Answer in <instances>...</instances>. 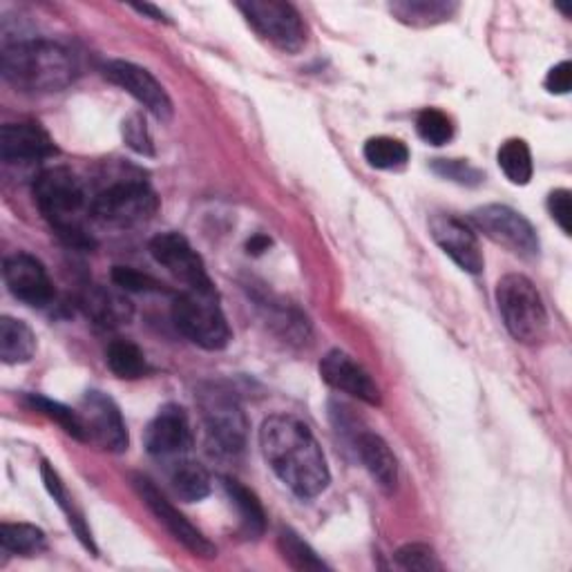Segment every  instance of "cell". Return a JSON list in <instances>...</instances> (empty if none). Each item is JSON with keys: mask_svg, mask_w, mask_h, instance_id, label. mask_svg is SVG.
I'll list each match as a JSON object with an SVG mask.
<instances>
[{"mask_svg": "<svg viewBox=\"0 0 572 572\" xmlns=\"http://www.w3.org/2000/svg\"><path fill=\"white\" fill-rule=\"evenodd\" d=\"M260 447L277 479L300 499L322 494L331 481L327 456L296 416L273 414L260 430Z\"/></svg>", "mask_w": 572, "mask_h": 572, "instance_id": "obj_1", "label": "cell"}, {"mask_svg": "<svg viewBox=\"0 0 572 572\" xmlns=\"http://www.w3.org/2000/svg\"><path fill=\"white\" fill-rule=\"evenodd\" d=\"M0 70L23 92H61L79 77L75 54L54 41H19L3 47Z\"/></svg>", "mask_w": 572, "mask_h": 572, "instance_id": "obj_2", "label": "cell"}, {"mask_svg": "<svg viewBox=\"0 0 572 572\" xmlns=\"http://www.w3.org/2000/svg\"><path fill=\"white\" fill-rule=\"evenodd\" d=\"M34 197L45 219L70 242H88L83 233V215L88 197L81 180L70 168H49L38 175Z\"/></svg>", "mask_w": 572, "mask_h": 572, "instance_id": "obj_3", "label": "cell"}, {"mask_svg": "<svg viewBox=\"0 0 572 572\" xmlns=\"http://www.w3.org/2000/svg\"><path fill=\"white\" fill-rule=\"evenodd\" d=\"M496 305L514 340L535 345L548 329L546 305L537 286L522 273H510L496 284Z\"/></svg>", "mask_w": 572, "mask_h": 572, "instance_id": "obj_4", "label": "cell"}, {"mask_svg": "<svg viewBox=\"0 0 572 572\" xmlns=\"http://www.w3.org/2000/svg\"><path fill=\"white\" fill-rule=\"evenodd\" d=\"M197 405L210 441L226 454L247 447L249 421L240 398L219 382H204L197 389Z\"/></svg>", "mask_w": 572, "mask_h": 572, "instance_id": "obj_5", "label": "cell"}, {"mask_svg": "<svg viewBox=\"0 0 572 572\" xmlns=\"http://www.w3.org/2000/svg\"><path fill=\"white\" fill-rule=\"evenodd\" d=\"M175 327L197 347L208 352L224 350L231 342V329L217 305V296L186 291L173 305Z\"/></svg>", "mask_w": 572, "mask_h": 572, "instance_id": "obj_6", "label": "cell"}, {"mask_svg": "<svg viewBox=\"0 0 572 572\" xmlns=\"http://www.w3.org/2000/svg\"><path fill=\"white\" fill-rule=\"evenodd\" d=\"M238 10L273 47L296 54L307 45L309 32L294 5L279 3V0H251V3H240Z\"/></svg>", "mask_w": 572, "mask_h": 572, "instance_id": "obj_7", "label": "cell"}, {"mask_svg": "<svg viewBox=\"0 0 572 572\" xmlns=\"http://www.w3.org/2000/svg\"><path fill=\"white\" fill-rule=\"evenodd\" d=\"M159 208V199L150 186L141 182H122L105 188L90 204V213L96 221L114 228L141 226Z\"/></svg>", "mask_w": 572, "mask_h": 572, "instance_id": "obj_8", "label": "cell"}, {"mask_svg": "<svg viewBox=\"0 0 572 572\" xmlns=\"http://www.w3.org/2000/svg\"><path fill=\"white\" fill-rule=\"evenodd\" d=\"M472 224L494 244L505 247L514 255L535 258L539 253V238L533 224L514 208L488 204L472 213Z\"/></svg>", "mask_w": 572, "mask_h": 572, "instance_id": "obj_9", "label": "cell"}, {"mask_svg": "<svg viewBox=\"0 0 572 572\" xmlns=\"http://www.w3.org/2000/svg\"><path fill=\"white\" fill-rule=\"evenodd\" d=\"M83 427V443L122 454L128 449V430L117 403L103 391H88L77 408Z\"/></svg>", "mask_w": 572, "mask_h": 572, "instance_id": "obj_10", "label": "cell"}, {"mask_svg": "<svg viewBox=\"0 0 572 572\" xmlns=\"http://www.w3.org/2000/svg\"><path fill=\"white\" fill-rule=\"evenodd\" d=\"M152 258L180 282L188 286V291L217 296L215 284L204 266L199 253L191 247V242L180 233H161L150 242Z\"/></svg>", "mask_w": 572, "mask_h": 572, "instance_id": "obj_11", "label": "cell"}, {"mask_svg": "<svg viewBox=\"0 0 572 572\" xmlns=\"http://www.w3.org/2000/svg\"><path fill=\"white\" fill-rule=\"evenodd\" d=\"M135 490L141 496V501L148 505V510L155 514L157 522L173 535L186 550H191L195 557L202 559H215L217 548L184 517V514L170 503L150 479L146 477H135Z\"/></svg>", "mask_w": 572, "mask_h": 572, "instance_id": "obj_12", "label": "cell"}, {"mask_svg": "<svg viewBox=\"0 0 572 572\" xmlns=\"http://www.w3.org/2000/svg\"><path fill=\"white\" fill-rule=\"evenodd\" d=\"M103 72L110 83L119 85L130 96H135L152 117L159 122L173 119V101H170L165 88L146 68L130 61H110Z\"/></svg>", "mask_w": 572, "mask_h": 572, "instance_id": "obj_13", "label": "cell"}, {"mask_svg": "<svg viewBox=\"0 0 572 572\" xmlns=\"http://www.w3.org/2000/svg\"><path fill=\"white\" fill-rule=\"evenodd\" d=\"M430 231L441 251L449 255L466 273L479 275L483 271V253L479 247V238L464 219L447 213H436L430 219Z\"/></svg>", "mask_w": 572, "mask_h": 572, "instance_id": "obj_14", "label": "cell"}, {"mask_svg": "<svg viewBox=\"0 0 572 572\" xmlns=\"http://www.w3.org/2000/svg\"><path fill=\"white\" fill-rule=\"evenodd\" d=\"M320 376L322 380L342 391L350 393L367 405H380V389L374 382V378L365 371L363 365H358L350 354L333 350L320 361Z\"/></svg>", "mask_w": 572, "mask_h": 572, "instance_id": "obj_15", "label": "cell"}, {"mask_svg": "<svg viewBox=\"0 0 572 572\" xmlns=\"http://www.w3.org/2000/svg\"><path fill=\"white\" fill-rule=\"evenodd\" d=\"M3 275L12 296L30 307H45L54 298V286L45 266L27 253L8 258Z\"/></svg>", "mask_w": 572, "mask_h": 572, "instance_id": "obj_16", "label": "cell"}, {"mask_svg": "<svg viewBox=\"0 0 572 572\" xmlns=\"http://www.w3.org/2000/svg\"><path fill=\"white\" fill-rule=\"evenodd\" d=\"M191 423L182 408L165 405L146 427L144 445L157 459L180 456L191 447Z\"/></svg>", "mask_w": 572, "mask_h": 572, "instance_id": "obj_17", "label": "cell"}, {"mask_svg": "<svg viewBox=\"0 0 572 572\" xmlns=\"http://www.w3.org/2000/svg\"><path fill=\"white\" fill-rule=\"evenodd\" d=\"M54 152L52 137L38 124H8L0 130V157L8 163H34Z\"/></svg>", "mask_w": 572, "mask_h": 572, "instance_id": "obj_18", "label": "cell"}, {"mask_svg": "<svg viewBox=\"0 0 572 572\" xmlns=\"http://www.w3.org/2000/svg\"><path fill=\"white\" fill-rule=\"evenodd\" d=\"M356 449H358L363 466L367 468V472L371 474L376 485L385 494H393L398 488V464H396V456L391 454L389 445L378 434L363 432L358 436Z\"/></svg>", "mask_w": 572, "mask_h": 572, "instance_id": "obj_19", "label": "cell"}, {"mask_svg": "<svg viewBox=\"0 0 572 572\" xmlns=\"http://www.w3.org/2000/svg\"><path fill=\"white\" fill-rule=\"evenodd\" d=\"M81 309L101 327L128 324L133 318V305L103 286H88L81 296Z\"/></svg>", "mask_w": 572, "mask_h": 572, "instance_id": "obj_20", "label": "cell"}, {"mask_svg": "<svg viewBox=\"0 0 572 572\" xmlns=\"http://www.w3.org/2000/svg\"><path fill=\"white\" fill-rule=\"evenodd\" d=\"M36 354L34 331L16 318L5 316L0 320V358L5 365L30 363Z\"/></svg>", "mask_w": 572, "mask_h": 572, "instance_id": "obj_21", "label": "cell"}, {"mask_svg": "<svg viewBox=\"0 0 572 572\" xmlns=\"http://www.w3.org/2000/svg\"><path fill=\"white\" fill-rule=\"evenodd\" d=\"M41 474H43V483H45L49 496L56 501V505H59V507L66 512V517H68L72 530L77 533V537L81 539V544H83L88 550L96 552L94 541H92V533L88 530L85 519H83V514H81V510L75 505V499L68 494L66 483L61 481L59 472H56V470L45 461V464L41 466Z\"/></svg>", "mask_w": 572, "mask_h": 572, "instance_id": "obj_22", "label": "cell"}, {"mask_svg": "<svg viewBox=\"0 0 572 572\" xmlns=\"http://www.w3.org/2000/svg\"><path fill=\"white\" fill-rule=\"evenodd\" d=\"M224 490H226L228 499H231L233 505L238 507L244 533L249 537H260L264 533L266 517H264V510H262V503L258 501V496L236 479H224Z\"/></svg>", "mask_w": 572, "mask_h": 572, "instance_id": "obj_23", "label": "cell"}, {"mask_svg": "<svg viewBox=\"0 0 572 572\" xmlns=\"http://www.w3.org/2000/svg\"><path fill=\"white\" fill-rule=\"evenodd\" d=\"M456 12L454 3L445 0H403V3H393L391 14L408 25H434L447 21Z\"/></svg>", "mask_w": 572, "mask_h": 572, "instance_id": "obj_24", "label": "cell"}, {"mask_svg": "<svg viewBox=\"0 0 572 572\" xmlns=\"http://www.w3.org/2000/svg\"><path fill=\"white\" fill-rule=\"evenodd\" d=\"M499 165L512 184L526 186L533 180V155L524 139H507L499 148Z\"/></svg>", "mask_w": 572, "mask_h": 572, "instance_id": "obj_25", "label": "cell"}, {"mask_svg": "<svg viewBox=\"0 0 572 572\" xmlns=\"http://www.w3.org/2000/svg\"><path fill=\"white\" fill-rule=\"evenodd\" d=\"M107 367L114 376L124 380L141 378L148 371V361L144 352L130 340H114L107 347Z\"/></svg>", "mask_w": 572, "mask_h": 572, "instance_id": "obj_26", "label": "cell"}, {"mask_svg": "<svg viewBox=\"0 0 572 572\" xmlns=\"http://www.w3.org/2000/svg\"><path fill=\"white\" fill-rule=\"evenodd\" d=\"M173 490L180 499L195 503L202 501L210 494V477L208 472L193 461H182L175 470H173Z\"/></svg>", "mask_w": 572, "mask_h": 572, "instance_id": "obj_27", "label": "cell"}, {"mask_svg": "<svg viewBox=\"0 0 572 572\" xmlns=\"http://www.w3.org/2000/svg\"><path fill=\"white\" fill-rule=\"evenodd\" d=\"M365 159L378 170H398L410 161V150L393 137H374L365 144Z\"/></svg>", "mask_w": 572, "mask_h": 572, "instance_id": "obj_28", "label": "cell"}, {"mask_svg": "<svg viewBox=\"0 0 572 572\" xmlns=\"http://www.w3.org/2000/svg\"><path fill=\"white\" fill-rule=\"evenodd\" d=\"M0 546L16 554H34L45 548V533L32 524H3Z\"/></svg>", "mask_w": 572, "mask_h": 572, "instance_id": "obj_29", "label": "cell"}, {"mask_svg": "<svg viewBox=\"0 0 572 572\" xmlns=\"http://www.w3.org/2000/svg\"><path fill=\"white\" fill-rule=\"evenodd\" d=\"M279 552L296 570H327V563L313 552V548L294 530L279 533Z\"/></svg>", "mask_w": 572, "mask_h": 572, "instance_id": "obj_30", "label": "cell"}, {"mask_svg": "<svg viewBox=\"0 0 572 572\" xmlns=\"http://www.w3.org/2000/svg\"><path fill=\"white\" fill-rule=\"evenodd\" d=\"M27 403H30L36 412H41V414L49 416L52 421L59 423L70 436L83 441V427H81V419H79L77 410H70V408H66V405H61V403H54V400H49V398H45V396H36V393L27 396Z\"/></svg>", "mask_w": 572, "mask_h": 572, "instance_id": "obj_31", "label": "cell"}, {"mask_svg": "<svg viewBox=\"0 0 572 572\" xmlns=\"http://www.w3.org/2000/svg\"><path fill=\"white\" fill-rule=\"evenodd\" d=\"M416 130L421 135L423 141H427L430 146H445L451 137H454V126L451 119L447 117L445 112L441 110H423L419 114L416 122Z\"/></svg>", "mask_w": 572, "mask_h": 572, "instance_id": "obj_32", "label": "cell"}, {"mask_svg": "<svg viewBox=\"0 0 572 572\" xmlns=\"http://www.w3.org/2000/svg\"><path fill=\"white\" fill-rule=\"evenodd\" d=\"M434 173L456 182L461 186H477L483 182V173L479 168H474L468 159H436L434 161Z\"/></svg>", "mask_w": 572, "mask_h": 572, "instance_id": "obj_33", "label": "cell"}, {"mask_svg": "<svg viewBox=\"0 0 572 572\" xmlns=\"http://www.w3.org/2000/svg\"><path fill=\"white\" fill-rule=\"evenodd\" d=\"M396 563L405 570H441V561L425 544H408L396 552Z\"/></svg>", "mask_w": 572, "mask_h": 572, "instance_id": "obj_34", "label": "cell"}, {"mask_svg": "<svg viewBox=\"0 0 572 572\" xmlns=\"http://www.w3.org/2000/svg\"><path fill=\"white\" fill-rule=\"evenodd\" d=\"M124 141L139 155L146 157L155 155V144L141 114H130V117L124 122Z\"/></svg>", "mask_w": 572, "mask_h": 572, "instance_id": "obj_35", "label": "cell"}, {"mask_svg": "<svg viewBox=\"0 0 572 572\" xmlns=\"http://www.w3.org/2000/svg\"><path fill=\"white\" fill-rule=\"evenodd\" d=\"M112 279L117 286H122V289L126 291H159V282L152 279L150 275H144L135 268H128V266H117L112 271Z\"/></svg>", "mask_w": 572, "mask_h": 572, "instance_id": "obj_36", "label": "cell"}, {"mask_svg": "<svg viewBox=\"0 0 572 572\" xmlns=\"http://www.w3.org/2000/svg\"><path fill=\"white\" fill-rule=\"evenodd\" d=\"M548 210L552 219L559 224L561 231L570 236V219H572V202H570V191H554L548 197Z\"/></svg>", "mask_w": 572, "mask_h": 572, "instance_id": "obj_37", "label": "cell"}, {"mask_svg": "<svg viewBox=\"0 0 572 572\" xmlns=\"http://www.w3.org/2000/svg\"><path fill=\"white\" fill-rule=\"evenodd\" d=\"M572 85V66L570 61H561L546 77V90L550 94H568Z\"/></svg>", "mask_w": 572, "mask_h": 572, "instance_id": "obj_38", "label": "cell"}, {"mask_svg": "<svg viewBox=\"0 0 572 572\" xmlns=\"http://www.w3.org/2000/svg\"><path fill=\"white\" fill-rule=\"evenodd\" d=\"M271 247V240L268 238H264V236H255L251 242H249V253H262V251H266Z\"/></svg>", "mask_w": 572, "mask_h": 572, "instance_id": "obj_39", "label": "cell"}, {"mask_svg": "<svg viewBox=\"0 0 572 572\" xmlns=\"http://www.w3.org/2000/svg\"><path fill=\"white\" fill-rule=\"evenodd\" d=\"M135 10L137 12H141V14H148V16H152V21H168L165 16H163V12H159L157 8H152V5H135Z\"/></svg>", "mask_w": 572, "mask_h": 572, "instance_id": "obj_40", "label": "cell"}]
</instances>
